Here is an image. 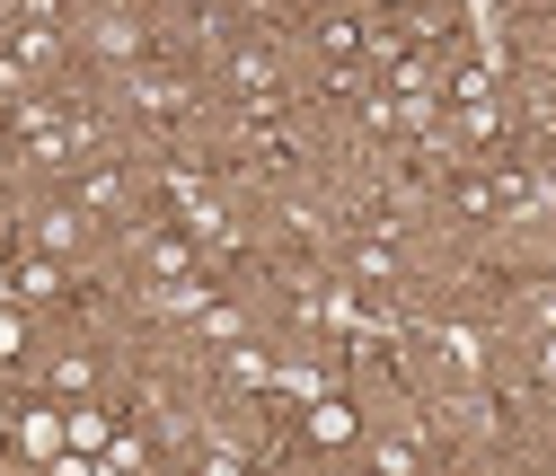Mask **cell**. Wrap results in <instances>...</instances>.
<instances>
[{
    "label": "cell",
    "mask_w": 556,
    "mask_h": 476,
    "mask_svg": "<svg viewBox=\"0 0 556 476\" xmlns=\"http://www.w3.org/2000/svg\"><path fill=\"white\" fill-rule=\"evenodd\" d=\"M301 441H309V450H354V441H363V415H354L344 397H318L309 415H301Z\"/></svg>",
    "instance_id": "2"
},
{
    "label": "cell",
    "mask_w": 556,
    "mask_h": 476,
    "mask_svg": "<svg viewBox=\"0 0 556 476\" xmlns=\"http://www.w3.org/2000/svg\"><path fill=\"white\" fill-rule=\"evenodd\" d=\"M62 292H72V265L18 247V265H10V309H62Z\"/></svg>",
    "instance_id": "1"
}]
</instances>
